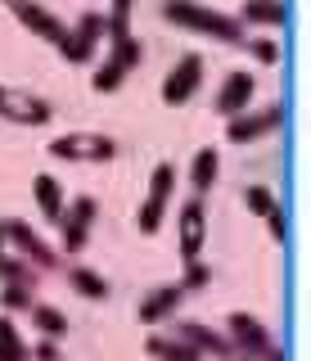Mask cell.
<instances>
[{"label": "cell", "instance_id": "obj_28", "mask_svg": "<svg viewBox=\"0 0 311 361\" xmlns=\"http://www.w3.org/2000/svg\"><path fill=\"white\" fill-rule=\"evenodd\" d=\"M212 285V271H208V262L198 257V262H185V276H181V293H198Z\"/></svg>", "mask_w": 311, "mask_h": 361}, {"label": "cell", "instance_id": "obj_9", "mask_svg": "<svg viewBox=\"0 0 311 361\" xmlns=\"http://www.w3.org/2000/svg\"><path fill=\"white\" fill-rule=\"evenodd\" d=\"M253 90H258V77H253V73H243V68H235V73H226V82H221L217 99H212V109H217L221 118L230 122V118H239V113H248Z\"/></svg>", "mask_w": 311, "mask_h": 361}, {"label": "cell", "instance_id": "obj_31", "mask_svg": "<svg viewBox=\"0 0 311 361\" xmlns=\"http://www.w3.org/2000/svg\"><path fill=\"white\" fill-rule=\"evenodd\" d=\"M27 361H63L59 348H54V338H41V343L27 348Z\"/></svg>", "mask_w": 311, "mask_h": 361}, {"label": "cell", "instance_id": "obj_2", "mask_svg": "<svg viewBox=\"0 0 311 361\" xmlns=\"http://www.w3.org/2000/svg\"><path fill=\"white\" fill-rule=\"evenodd\" d=\"M140 59H144V50H140V41H136V37L108 41V59L95 68L91 86L99 90V95H113V90H122V82H127V77L140 68Z\"/></svg>", "mask_w": 311, "mask_h": 361}, {"label": "cell", "instance_id": "obj_6", "mask_svg": "<svg viewBox=\"0 0 311 361\" xmlns=\"http://www.w3.org/2000/svg\"><path fill=\"white\" fill-rule=\"evenodd\" d=\"M0 118L18 122V127H46L54 118L50 99L32 95V90H14V86H0Z\"/></svg>", "mask_w": 311, "mask_h": 361}, {"label": "cell", "instance_id": "obj_30", "mask_svg": "<svg viewBox=\"0 0 311 361\" xmlns=\"http://www.w3.org/2000/svg\"><path fill=\"white\" fill-rule=\"evenodd\" d=\"M59 231H63V253H68V257L82 253V248L91 244V231H86V226H68V221H63Z\"/></svg>", "mask_w": 311, "mask_h": 361}, {"label": "cell", "instance_id": "obj_8", "mask_svg": "<svg viewBox=\"0 0 311 361\" xmlns=\"http://www.w3.org/2000/svg\"><path fill=\"white\" fill-rule=\"evenodd\" d=\"M284 127V104H266L258 113H239V118L226 122V140L230 145H253V140H266L271 131Z\"/></svg>", "mask_w": 311, "mask_h": 361}, {"label": "cell", "instance_id": "obj_29", "mask_svg": "<svg viewBox=\"0 0 311 361\" xmlns=\"http://www.w3.org/2000/svg\"><path fill=\"white\" fill-rule=\"evenodd\" d=\"M0 307L5 312H32V289L27 285H5L0 289Z\"/></svg>", "mask_w": 311, "mask_h": 361}, {"label": "cell", "instance_id": "obj_18", "mask_svg": "<svg viewBox=\"0 0 311 361\" xmlns=\"http://www.w3.org/2000/svg\"><path fill=\"white\" fill-rule=\"evenodd\" d=\"M217 172H221V154L208 145V149H198L194 154V163H190V185H194V195H208V190L217 185Z\"/></svg>", "mask_w": 311, "mask_h": 361}, {"label": "cell", "instance_id": "obj_20", "mask_svg": "<svg viewBox=\"0 0 311 361\" xmlns=\"http://www.w3.org/2000/svg\"><path fill=\"white\" fill-rule=\"evenodd\" d=\"M68 289L72 293H82V298H108V280L99 276V271H91V267H68Z\"/></svg>", "mask_w": 311, "mask_h": 361}, {"label": "cell", "instance_id": "obj_22", "mask_svg": "<svg viewBox=\"0 0 311 361\" xmlns=\"http://www.w3.org/2000/svg\"><path fill=\"white\" fill-rule=\"evenodd\" d=\"M63 221L68 226H86V231H91V226L99 221V199H91V195H77L68 208H63Z\"/></svg>", "mask_w": 311, "mask_h": 361}, {"label": "cell", "instance_id": "obj_5", "mask_svg": "<svg viewBox=\"0 0 311 361\" xmlns=\"http://www.w3.org/2000/svg\"><path fill=\"white\" fill-rule=\"evenodd\" d=\"M203 73H208V63H203V54H181V59L172 63V73L163 77V104H172V109H181V104H190V99L198 95V86H203Z\"/></svg>", "mask_w": 311, "mask_h": 361}, {"label": "cell", "instance_id": "obj_13", "mask_svg": "<svg viewBox=\"0 0 311 361\" xmlns=\"http://www.w3.org/2000/svg\"><path fill=\"white\" fill-rule=\"evenodd\" d=\"M9 9H14V18L23 23L27 32H37L41 41H50V45H63V37H68L63 18H54L46 5H37V0H9Z\"/></svg>", "mask_w": 311, "mask_h": 361}, {"label": "cell", "instance_id": "obj_1", "mask_svg": "<svg viewBox=\"0 0 311 361\" xmlns=\"http://www.w3.org/2000/svg\"><path fill=\"white\" fill-rule=\"evenodd\" d=\"M163 18L172 27H185V32H203L221 45H243L248 41V27L235 18V14H221L212 5H198V0H163Z\"/></svg>", "mask_w": 311, "mask_h": 361}, {"label": "cell", "instance_id": "obj_11", "mask_svg": "<svg viewBox=\"0 0 311 361\" xmlns=\"http://www.w3.org/2000/svg\"><path fill=\"white\" fill-rule=\"evenodd\" d=\"M181 343H190L198 357H217V361H239V353L230 348V338L226 334H217V330H208V325H198V321H176V330H172Z\"/></svg>", "mask_w": 311, "mask_h": 361}, {"label": "cell", "instance_id": "obj_17", "mask_svg": "<svg viewBox=\"0 0 311 361\" xmlns=\"http://www.w3.org/2000/svg\"><path fill=\"white\" fill-rule=\"evenodd\" d=\"M144 353H149L153 361H203L190 343H181L176 334H149L144 338Z\"/></svg>", "mask_w": 311, "mask_h": 361}, {"label": "cell", "instance_id": "obj_10", "mask_svg": "<svg viewBox=\"0 0 311 361\" xmlns=\"http://www.w3.org/2000/svg\"><path fill=\"white\" fill-rule=\"evenodd\" d=\"M0 226H5V244H14L23 257H32V267H41V271H54V267H59V253H54V248L41 240L27 221H0Z\"/></svg>", "mask_w": 311, "mask_h": 361}, {"label": "cell", "instance_id": "obj_25", "mask_svg": "<svg viewBox=\"0 0 311 361\" xmlns=\"http://www.w3.org/2000/svg\"><path fill=\"white\" fill-rule=\"evenodd\" d=\"M243 208L253 212V217H271L280 203H275V195H271V185H243Z\"/></svg>", "mask_w": 311, "mask_h": 361}, {"label": "cell", "instance_id": "obj_7", "mask_svg": "<svg viewBox=\"0 0 311 361\" xmlns=\"http://www.w3.org/2000/svg\"><path fill=\"white\" fill-rule=\"evenodd\" d=\"M226 338H230V348L248 361V357H266L271 353V330L258 321V316H248V312H230L226 316Z\"/></svg>", "mask_w": 311, "mask_h": 361}, {"label": "cell", "instance_id": "obj_26", "mask_svg": "<svg viewBox=\"0 0 311 361\" xmlns=\"http://www.w3.org/2000/svg\"><path fill=\"white\" fill-rule=\"evenodd\" d=\"M172 190H176V167L172 163H158V167H153V176H149V199H163V203H167Z\"/></svg>", "mask_w": 311, "mask_h": 361}, {"label": "cell", "instance_id": "obj_14", "mask_svg": "<svg viewBox=\"0 0 311 361\" xmlns=\"http://www.w3.org/2000/svg\"><path fill=\"white\" fill-rule=\"evenodd\" d=\"M181 285H158V289H149L144 293V302H140V325H163V321H172L176 307H181Z\"/></svg>", "mask_w": 311, "mask_h": 361}, {"label": "cell", "instance_id": "obj_27", "mask_svg": "<svg viewBox=\"0 0 311 361\" xmlns=\"http://www.w3.org/2000/svg\"><path fill=\"white\" fill-rule=\"evenodd\" d=\"M243 50H248L262 68L280 63V41H271V37H248V41H243Z\"/></svg>", "mask_w": 311, "mask_h": 361}, {"label": "cell", "instance_id": "obj_12", "mask_svg": "<svg viewBox=\"0 0 311 361\" xmlns=\"http://www.w3.org/2000/svg\"><path fill=\"white\" fill-rule=\"evenodd\" d=\"M208 244V208L203 199H185L181 208V262H198V253H203Z\"/></svg>", "mask_w": 311, "mask_h": 361}, {"label": "cell", "instance_id": "obj_19", "mask_svg": "<svg viewBox=\"0 0 311 361\" xmlns=\"http://www.w3.org/2000/svg\"><path fill=\"white\" fill-rule=\"evenodd\" d=\"M32 330H41V338H63L68 316H63V307H50V302H32Z\"/></svg>", "mask_w": 311, "mask_h": 361}, {"label": "cell", "instance_id": "obj_33", "mask_svg": "<svg viewBox=\"0 0 311 361\" xmlns=\"http://www.w3.org/2000/svg\"><path fill=\"white\" fill-rule=\"evenodd\" d=\"M131 9H136V0H113L108 18H113V23H131Z\"/></svg>", "mask_w": 311, "mask_h": 361}, {"label": "cell", "instance_id": "obj_3", "mask_svg": "<svg viewBox=\"0 0 311 361\" xmlns=\"http://www.w3.org/2000/svg\"><path fill=\"white\" fill-rule=\"evenodd\" d=\"M50 154L63 158V163H108L118 154L113 135H99V131H68V135H54Z\"/></svg>", "mask_w": 311, "mask_h": 361}, {"label": "cell", "instance_id": "obj_16", "mask_svg": "<svg viewBox=\"0 0 311 361\" xmlns=\"http://www.w3.org/2000/svg\"><path fill=\"white\" fill-rule=\"evenodd\" d=\"M239 23L243 27H284L288 23V5L284 0H243V9H239Z\"/></svg>", "mask_w": 311, "mask_h": 361}, {"label": "cell", "instance_id": "obj_36", "mask_svg": "<svg viewBox=\"0 0 311 361\" xmlns=\"http://www.w3.org/2000/svg\"><path fill=\"white\" fill-rule=\"evenodd\" d=\"M0 257H5V253H0Z\"/></svg>", "mask_w": 311, "mask_h": 361}, {"label": "cell", "instance_id": "obj_32", "mask_svg": "<svg viewBox=\"0 0 311 361\" xmlns=\"http://www.w3.org/2000/svg\"><path fill=\"white\" fill-rule=\"evenodd\" d=\"M262 221H266V231H271V240H280V244H284V235H288V221H284V212L275 208L271 217H262Z\"/></svg>", "mask_w": 311, "mask_h": 361}, {"label": "cell", "instance_id": "obj_4", "mask_svg": "<svg viewBox=\"0 0 311 361\" xmlns=\"http://www.w3.org/2000/svg\"><path fill=\"white\" fill-rule=\"evenodd\" d=\"M104 37H108V18L99 14V9H86V14H82V18H77L72 27H68V37H63L59 54H63L68 63H91Z\"/></svg>", "mask_w": 311, "mask_h": 361}, {"label": "cell", "instance_id": "obj_24", "mask_svg": "<svg viewBox=\"0 0 311 361\" xmlns=\"http://www.w3.org/2000/svg\"><path fill=\"white\" fill-rule=\"evenodd\" d=\"M0 280H5V285L37 289V267H27V257H0Z\"/></svg>", "mask_w": 311, "mask_h": 361}, {"label": "cell", "instance_id": "obj_21", "mask_svg": "<svg viewBox=\"0 0 311 361\" xmlns=\"http://www.w3.org/2000/svg\"><path fill=\"white\" fill-rule=\"evenodd\" d=\"M0 361H27V343L9 316H0Z\"/></svg>", "mask_w": 311, "mask_h": 361}, {"label": "cell", "instance_id": "obj_34", "mask_svg": "<svg viewBox=\"0 0 311 361\" xmlns=\"http://www.w3.org/2000/svg\"><path fill=\"white\" fill-rule=\"evenodd\" d=\"M262 361H284V353H275V348H271V353H266Z\"/></svg>", "mask_w": 311, "mask_h": 361}, {"label": "cell", "instance_id": "obj_15", "mask_svg": "<svg viewBox=\"0 0 311 361\" xmlns=\"http://www.w3.org/2000/svg\"><path fill=\"white\" fill-rule=\"evenodd\" d=\"M32 195H37V208L46 212V221H50V226H63V208H68V199H63L59 176L41 172L37 180H32Z\"/></svg>", "mask_w": 311, "mask_h": 361}, {"label": "cell", "instance_id": "obj_23", "mask_svg": "<svg viewBox=\"0 0 311 361\" xmlns=\"http://www.w3.org/2000/svg\"><path fill=\"white\" fill-rule=\"evenodd\" d=\"M163 221H167V203H163V199H144L140 208H136V226H140V235H158V231H163Z\"/></svg>", "mask_w": 311, "mask_h": 361}, {"label": "cell", "instance_id": "obj_35", "mask_svg": "<svg viewBox=\"0 0 311 361\" xmlns=\"http://www.w3.org/2000/svg\"><path fill=\"white\" fill-rule=\"evenodd\" d=\"M0 253H5V226H0Z\"/></svg>", "mask_w": 311, "mask_h": 361}]
</instances>
